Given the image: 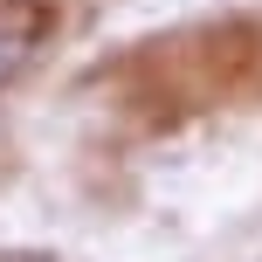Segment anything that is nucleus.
I'll return each mask as SVG.
<instances>
[{"instance_id":"1","label":"nucleus","mask_w":262,"mask_h":262,"mask_svg":"<svg viewBox=\"0 0 262 262\" xmlns=\"http://www.w3.org/2000/svg\"><path fill=\"white\" fill-rule=\"evenodd\" d=\"M28 49H35V28H28L21 14H0V83L28 62Z\"/></svg>"}]
</instances>
